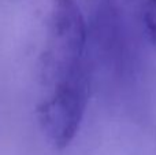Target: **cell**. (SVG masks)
Wrapping results in <instances>:
<instances>
[{
    "label": "cell",
    "mask_w": 156,
    "mask_h": 155,
    "mask_svg": "<svg viewBox=\"0 0 156 155\" xmlns=\"http://www.w3.org/2000/svg\"><path fill=\"white\" fill-rule=\"evenodd\" d=\"M88 23L76 0H51L43 77L49 93L89 91Z\"/></svg>",
    "instance_id": "obj_1"
},
{
    "label": "cell",
    "mask_w": 156,
    "mask_h": 155,
    "mask_svg": "<svg viewBox=\"0 0 156 155\" xmlns=\"http://www.w3.org/2000/svg\"><path fill=\"white\" fill-rule=\"evenodd\" d=\"M103 3L138 43L156 48V0H103Z\"/></svg>",
    "instance_id": "obj_2"
}]
</instances>
